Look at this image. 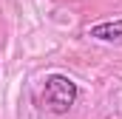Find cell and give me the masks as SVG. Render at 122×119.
<instances>
[{
    "mask_svg": "<svg viewBox=\"0 0 122 119\" xmlns=\"http://www.w3.org/2000/svg\"><path fill=\"white\" fill-rule=\"evenodd\" d=\"M80 96V88L71 77L65 74H48L43 85V102L51 114H68Z\"/></svg>",
    "mask_w": 122,
    "mask_h": 119,
    "instance_id": "obj_1",
    "label": "cell"
},
{
    "mask_svg": "<svg viewBox=\"0 0 122 119\" xmlns=\"http://www.w3.org/2000/svg\"><path fill=\"white\" fill-rule=\"evenodd\" d=\"M88 37L94 40H102V43H114L122 37V20H105V23H97L88 29Z\"/></svg>",
    "mask_w": 122,
    "mask_h": 119,
    "instance_id": "obj_2",
    "label": "cell"
}]
</instances>
